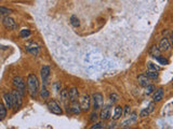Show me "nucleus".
<instances>
[{
  "instance_id": "nucleus-3",
  "label": "nucleus",
  "mask_w": 173,
  "mask_h": 129,
  "mask_svg": "<svg viewBox=\"0 0 173 129\" xmlns=\"http://www.w3.org/2000/svg\"><path fill=\"white\" fill-rule=\"evenodd\" d=\"M25 50L34 56H37L40 52L39 45H38L35 41H28V42H26V44H25Z\"/></svg>"
},
{
  "instance_id": "nucleus-1",
  "label": "nucleus",
  "mask_w": 173,
  "mask_h": 129,
  "mask_svg": "<svg viewBox=\"0 0 173 129\" xmlns=\"http://www.w3.org/2000/svg\"><path fill=\"white\" fill-rule=\"evenodd\" d=\"M27 91L33 99H35L39 93V81L35 74H29L27 77Z\"/></svg>"
},
{
  "instance_id": "nucleus-19",
  "label": "nucleus",
  "mask_w": 173,
  "mask_h": 129,
  "mask_svg": "<svg viewBox=\"0 0 173 129\" xmlns=\"http://www.w3.org/2000/svg\"><path fill=\"white\" fill-rule=\"evenodd\" d=\"M7 116V107L0 102V121H3Z\"/></svg>"
},
{
  "instance_id": "nucleus-28",
  "label": "nucleus",
  "mask_w": 173,
  "mask_h": 129,
  "mask_svg": "<svg viewBox=\"0 0 173 129\" xmlns=\"http://www.w3.org/2000/svg\"><path fill=\"white\" fill-rule=\"evenodd\" d=\"M118 100H119V96H118L117 94H112V95L109 96L110 103H116Z\"/></svg>"
},
{
  "instance_id": "nucleus-35",
  "label": "nucleus",
  "mask_w": 173,
  "mask_h": 129,
  "mask_svg": "<svg viewBox=\"0 0 173 129\" xmlns=\"http://www.w3.org/2000/svg\"><path fill=\"white\" fill-rule=\"evenodd\" d=\"M154 108H155V102H151V104L148 105V108H147V110L149 111V113L153 112V111H154Z\"/></svg>"
},
{
  "instance_id": "nucleus-11",
  "label": "nucleus",
  "mask_w": 173,
  "mask_h": 129,
  "mask_svg": "<svg viewBox=\"0 0 173 129\" xmlns=\"http://www.w3.org/2000/svg\"><path fill=\"white\" fill-rule=\"evenodd\" d=\"M159 48H160V51H163V52H168V51L170 50L171 43H170V41H169L168 38L161 39L160 43H159Z\"/></svg>"
},
{
  "instance_id": "nucleus-38",
  "label": "nucleus",
  "mask_w": 173,
  "mask_h": 129,
  "mask_svg": "<svg viewBox=\"0 0 173 129\" xmlns=\"http://www.w3.org/2000/svg\"><path fill=\"white\" fill-rule=\"evenodd\" d=\"M172 85H173V83H172Z\"/></svg>"
},
{
  "instance_id": "nucleus-30",
  "label": "nucleus",
  "mask_w": 173,
  "mask_h": 129,
  "mask_svg": "<svg viewBox=\"0 0 173 129\" xmlns=\"http://www.w3.org/2000/svg\"><path fill=\"white\" fill-rule=\"evenodd\" d=\"M61 97L63 98V100H66V99L68 98V91H67V89L61 91Z\"/></svg>"
},
{
  "instance_id": "nucleus-15",
  "label": "nucleus",
  "mask_w": 173,
  "mask_h": 129,
  "mask_svg": "<svg viewBox=\"0 0 173 129\" xmlns=\"http://www.w3.org/2000/svg\"><path fill=\"white\" fill-rule=\"evenodd\" d=\"M160 53H161L160 48L156 45H153L151 48H149V55L154 58H157L158 56H160Z\"/></svg>"
},
{
  "instance_id": "nucleus-4",
  "label": "nucleus",
  "mask_w": 173,
  "mask_h": 129,
  "mask_svg": "<svg viewBox=\"0 0 173 129\" xmlns=\"http://www.w3.org/2000/svg\"><path fill=\"white\" fill-rule=\"evenodd\" d=\"M79 104H80L81 111L83 112H88L91 108V98L89 95H82L79 100Z\"/></svg>"
},
{
  "instance_id": "nucleus-36",
  "label": "nucleus",
  "mask_w": 173,
  "mask_h": 129,
  "mask_svg": "<svg viewBox=\"0 0 173 129\" xmlns=\"http://www.w3.org/2000/svg\"><path fill=\"white\" fill-rule=\"evenodd\" d=\"M169 41H170V43L173 45V31L171 32V35H170V40H169Z\"/></svg>"
},
{
  "instance_id": "nucleus-9",
  "label": "nucleus",
  "mask_w": 173,
  "mask_h": 129,
  "mask_svg": "<svg viewBox=\"0 0 173 129\" xmlns=\"http://www.w3.org/2000/svg\"><path fill=\"white\" fill-rule=\"evenodd\" d=\"M40 74H41V79H42L43 85H47V84H48V79H49V77H50V67L49 66H43V67L41 68Z\"/></svg>"
},
{
  "instance_id": "nucleus-6",
  "label": "nucleus",
  "mask_w": 173,
  "mask_h": 129,
  "mask_svg": "<svg viewBox=\"0 0 173 129\" xmlns=\"http://www.w3.org/2000/svg\"><path fill=\"white\" fill-rule=\"evenodd\" d=\"M92 102H93V109H94L95 111L100 110L101 108L103 107V102H104L102 94L95 93L94 95L92 96Z\"/></svg>"
},
{
  "instance_id": "nucleus-13",
  "label": "nucleus",
  "mask_w": 173,
  "mask_h": 129,
  "mask_svg": "<svg viewBox=\"0 0 173 129\" xmlns=\"http://www.w3.org/2000/svg\"><path fill=\"white\" fill-rule=\"evenodd\" d=\"M101 118H102L103 121H106L108 120L110 117V107L109 105H106V107H104L102 109V111H101Z\"/></svg>"
},
{
  "instance_id": "nucleus-24",
  "label": "nucleus",
  "mask_w": 173,
  "mask_h": 129,
  "mask_svg": "<svg viewBox=\"0 0 173 129\" xmlns=\"http://www.w3.org/2000/svg\"><path fill=\"white\" fill-rule=\"evenodd\" d=\"M145 74H146L147 77H148L151 80H156L157 78H158V73H157V71H151V70H148Z\"/></svg>"
},
{
  "instance_id": "nucleus-37",
  "label": "nucleus",
  "mask_w": 173,
  "mask_h": 129,
  "mask_svg": "<svg viewBox=\"0 0 173 129\" xmlns=\"http://www.w3.org/2000/svg\"><path fill=\"white\" fill-rule=\"evenodd\" d=\"M116 127V124H110V126H108V128H115Z\"/></svg>"
},
{
  "instance_id": "nucleus-17",
  "label": "nucleus",
  "mask_w": 173,
  "mask_h": 129,
  "mask_svg": "<svg viewBox=\"0 0 173 129\" xmlns=\"http://www.w3.org/2000/svg\"><path fill=\"white\" fill-rule=\"evenodd\" d=\"M122 114H123V110H122V108L119 107V105H117V107L115 108V112H114V116H112V118H114L115 121L119 120Z\"/></svg>"
},
{
  "instance_id": "nucleus-12",
  "label": "nucleus",
  "mask_w": 173,
  "mask_h": 129,
  "mask_svg": "<svg viewBox=\"0 0 173 129\" xmlns=\"http://www.w3.org/2000/svg\"><path fill=\"white\" fill-rule=\"evenodd\" d=\"M78 97H79V93H78V89L76 88V87H71V89L68 91V98L71 102H75V101L78 100Z\"/></svg>"
},
{
  "instance_id": "nucleus-14",
  "label": "nucleus",
  "mask_w": 173,
  "mask_h": 129,
  "mask_svg": "<svg viewBox=\"0 0 173 129\" xmlns=\"http://www.w3.org/2000/svg\"><path fill=\"white\" fill-rule=\"evenodd\" d=\"M139 83L143 87H146L147 85L151 84V79L147 77L146 74H141V75H139Z\"/></svg>"
},
{
  "instance_id": "nucleus-31",
  "label": "nucleus",
  "mask_w": 173,
  "mask_h": 129,
  "mask_svg": "<svg viewBox=\"0 0 173 129\" xmlns=\"http://www.w3.org/2000/svg\"><path fill=\"white\" fill-rule=\"evenodd\" d=\"M105 127V124H103V123H96V124L93 125L91 128L92 129H98V128H104Z\"/></svg>"
},
{
  "instance_id": "nucleus-7",
  "label": "nucleus",
  "mask_w": 173,
  "mask_h": 129,
  "mask_svg": "<svg viewBox=\"0 0 173 129\" xmlns=\"http://www.w3.org/2000/svg\"><path fill=\"white\" fill-rule=\"evenodd\" d=\"M47 105H48V108H49V110L51 111L53 114H56V115H61L62 113H63V110H62V108L60 107V104L57 102H56L55 100H50L48 101V103H47Z\"/></svg>"
},
{
  "instance_id": "nucleus-16",
  "label": "nucleus",
  "mask_w": 173,
  "mask_h": 129,
  "mask_svg": "<svg viewBox=\"0 0 173 129\" xmlns=\"http://www.w3.org/2000/svg\"><path fill=\"white\" fill-rule=\"evenodd\" d=\"M162 98H163V89L162 88L157 89V91H155V94H154V97H153L154 101H155V102H158V101L162 100Z\"/></svg>"
},
{
  "instance_id": "nucleus-18",
  "label": "nucleus",
  "mask_w": 173,
  "mask_h": 129,
  "mask_svg": "<svg viewBox=\"0 0 173 129\" xmlns=\"http://www.w3.org/2000/svg\"><path fill=\"white\" fill-rule=\"evenodd\" d=\"M71 112L74 113V114L78 115L81 113V108H80V104H78V102L77 101H75V102H71Z\"/></svg>"
},
{
  "instance_id": "nucleus-27",
  "label": "nucleus",
  "mask_w": 173,
  "mask_h": 129,
  "mask_svg": "<svg viewBox=\"0 0 173 129\" xmlns=\"http://www.w3.org/2000/svg\"><path fill=\"white\" fill-rule=\"evenodd\" d=\"M155 59H156L157 61H158L160 64H164V66H166V64H169L168 59H167V58H164V57H163V56H158V57L155 58Z\"/></svg>"
},
{
  "instance_id": "nucleus-20",
  "label": "nucleus",
  "mask_w": 173,
  "mask_h": 129,
  "mask_svg": "<svg viewBox=\"0 0 173 129\" xmlns=\"http://www.w3.org/2000/svg\"><path fill=\"white\" fill-rule=\"evenodd\" d=\"M49 96H50V93L49 91L47 89V85H42V88L41 91H40V97H41L42 99H47V98H49Z\"/></svg>"
},
{
  "instance_id": "nucleus-29",
  "label": "nucleus",
  "mask_w": 173,
  "mask_h": 129,
  "mask_svg": "<svg viewBox=\"0 0 173 129\" xmlns=\"http://www.w3.org/2000/svg\"><path fill=\"white\" fill-rule=\"evenodd\" d=\"M145 88H146V94L147 95H149V94H151L154 91H155V86L151 85V84H149V85H147Z\"/></svg>"
},
{
  "instance_id": "nucleus-23",
  "label": "nucleus",
  "mask_w": 173,
  "mask_h": 129,
  "mask_svg": "<svg viewBox=\"0 0 173 129\" xmlns=\"http://www.w3.org/2000/svg\"><path fill=\"white\" fill-rule=\"evenodd\" d=\"M147 69L148 70H151V71H157L158 72L160 70V67L157 66V64H153V62H147Z\"/></svg>"
},
{
  "instance_id": "nucleus-2",
  "label": "nucleus",
  "mask_w": 173,
  "mask_h": 129,
  "mask_svg": "<svg viewBox=\"0 0 173 129\" xmlns=\"http://www.w3.org/2000/svg\"><path fill=\"white\" fill-rule=\"evenodd\" d=\"M13 86L15 87V89L20 91L23 96L25 95V91H26V86H25V82L24 79L20 75H16V77L13 78Z\"/></svg>"
},
{
  "instance_id": "nucleus-32",
  "label": "nucleus",
  "mask_w": 173,
  "mask_h": 129,
  "mask_svg": "<svg viewBox=\"0 0 173 129\" xmlns=\"http://www.w3.org/2000/svg\"><path fill=\"white\" fill-rule=\"evenodd\" d=\"M149 115V111L147 110V109H144V110L141 111V114H140V116L141 117H146Z\"/></svg>"
},
{
  "instance_id": "nucleus-26",
  "label": "nucleus",
  "mask_w": 173,
  "mask_h": 129,
  "mask_svg": "<svg viewBox=\"0 0 173 129\" xmlns=\"http://www.w3.org/2000/svg\"><path fill=\"white\" fill-rule=\"evenodd\" d=\"M12 13V10L5 7H0V15H9Z\"/></svg>"
},
{
  "instance_id": "nucleus-22",
  "label": "nucleus",
  "mask_w": 173,
  "mask_h": 129,
  "mask_svg": "<svg viewBox=\"0 0 173 129\" xmlns=\"http://www.w3.org/2000/svg\"><path fill=\"white\" fill-rule=\"evenodd\" d=\"M135 121H137V114H133L131 116V120H128V121H126V122H123L122 126H123V127H128V126H130L131 124H133Z\"/></svg>"
},
{
  "instance_id": "nucleus-33",
  "label": "nucleus",
  "mask_w": 173,
  "mask_h": 129,
  "mask_svg": "<svg viewBox=\"0 0 173 129\" xmlns=\"http://www.w3.org/2000/svg\"><path fill=\"white\" fill-rule=\"evenodd\" d=\"M130 112H131V110H130V107L126 105V107H124V110H123V115L126 117H128V116H129V114H130Z\"/></svg>"
},
{
  "instance_id": "nucleus-5",
  "label": "nucleus",
  "mask_w": 173,
  "mask_h": 129,
  "mask_svg": "<svg viewBox=\"0 0 173 129\" xmlns=\"http://www.w3.org/2000/svg\"><path fill=\"white\" fill-rule=\"evenodd\" d=\"M12 97H13V108H15L16 110L20 109L23 103V95L17 89H13Z\"/></svg>"
},
{
  "instance_id": "nucleus-10",
  "label": "nucleus",
  "mask_w": 173,
  "mask_h": 129,
  "mask_svg": "<svg viewBox=\"0 0 173 129\" xmlns=\"http://www.w3.org/2000/svg\"><path fill=\"white\" fill-rule=\"evenodd\" d=\"M3 101H5V105L8 109H12L13 108V97L12 93H5L3 94Z\"/></svg>"
},
{
  "instance_id": "nucleus-25",
  "label": "nucleus",
  "mask_w": 173,
  "mask_h": 129,
  "mask_svg": "<svg viewBox=\"0 0 173 129\" xmlns=\"http://www.w3.org/2000/svg\"><path fill=\"white\" fill-rule=\"evenodd\" d=\"M30 30L29 29H22V30L20 31V36H21V38H24V39H26V38H28V37L30 36Z\"/></svg>"
},
{
  "instance_id": "nucleus-8",
  "label": "nucleus",
  "mask_w": 173,
  "mask_h": 129,
  "mask_svg": "<svg viewBox=\"0 0 173 129\" xmlns=\"http://www.w3.org/2000/svg\"><path fill=\"white\" fill-rule=\"evenodd\" d=\"M2 24L3 26L5 27V29H8V30H15V29L17 28V24L15 23V21L12 17H9V16L3 17Z\"/></svg>"
},
{
  "instance_id": "nucleus-21",
  "label": "nucleus",
  "mask_w": 173,
  "mask_h": 129,
  "mask_svg": "<svg viewBox=\"0 0 173 129\" xmlns=\"http://www.w3.org/2000/svg\"><path fill=\"white\" fill-rule=\"evenodd\" d=\"M71 24L73 25L74 27H79L80 26V21L76 15H71Z\"/></svg>"
},
{
  "instance_id": "nucleus-34",
  "label": "nucleus",
  "mask_w": 173,
  "mask_h": 129,
  "mask_svg": "<svg viewBox=\"0 0 173 129\" xmlns=\"http://www.w3.org/2000/svg\"><path fill=\"white\" fill-rule=\"evenodd\" d=\"M96 120H98V114H96V113H95V112H94V113H92V114H91V117H90V121H91V122L94 123Z\"/></svg>"
}]
</instances>
